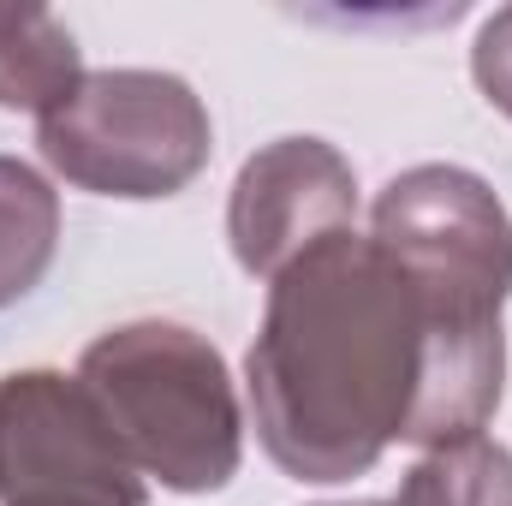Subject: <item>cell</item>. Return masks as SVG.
<instances>
[{
    "label": "cell",
    "mask_w": 512,
    "mask_h": 506,
    "mask_svg": "<svg viewBox=\"0 0 512 506\" xmlns=\"http://www.w3.org/2000/svg\"><path fill=\"white\" fill-rule=\"evenodd\" d=\"M262 453L292 483H352L393 441L483 435L507 393V298L346 227L268 280L245 358Z\"/></svg>",
    "instance_id": "1"
},
{
    "label": "cell",
    "mask_w": 512,
    "mask_h": 506,
    "mask_svg": "<svg viewBox=\"0 0 512 506\" xmlns=\"http://www.w3.org/2000/svg\"><path fill=\"white\" fill-rule=\"evenodd\" d=\"M72 376L96 399L143 483L215 495L245 465V405L221 346L185 322L137 316L96 334Z\"/></svg>",
    "instance_id": "2"
},
{
    "label": "cell",
    "mask_w": 512,
    "mask_h": 506,
    "mask_svg": "<svg viewBox=\"0 0 512 506\" xmlns=\"http://www.w3.org/2000/svg\"><path fill=\"white\" fill-rule=\"evenodd\" d=\"M42 161L90 191L120 203H155L179 197L215 155V126L203 96L149 66H108L84 72L72 96H60L36 120Z\"/></svg>",
    "instance_id": "3"
},
{
    "label": "cell",
    "mask_w": 512,
    "mask_h": 506,
    "mask_svg": "<svg viewBox=\"0 0 512 506\" xmlns=\"http://www.w3.org/2000/svg\"><path fill=\"white\" fill-rule=\"evenodd\" d=\"M0 506H149V483L78 376H0Z\"/></svg>",
    "instance_id": "4"
},
{
    "label": "cell",
    "mask_w": 512,
    "mask_h": 506,
    "mask_svg": "<svg viewBox=\"0 0 512 506\" xmlns=\"http://www.w3.org/2000/svg\"><path fill=\"white\" fill-rule=\"evenodd\" d=\"M358 221V173L322 137H274L233 179L227 245L251 280H274L316 239Z\"/></svg>",
    "instance_id": "5"
},
{
    "label": "cell",
    "mask_w": 512,
    "mask_h": 506,
    "mask_svg": "<svg viewBox=\"0 0 512 506\" xmlns=\"http://www.w3.org/2000/svg\"><path fill=\"white\" fill-rule=\"evenodd\" d=\"M84 78V54L72 30L48 6H0V108L48 114Z\"/></svg>",
    "instance_id": "6"
},
{
    "label": "cell",
    "mask_w": 512,
    "mask_h": 506,
    "mask_svg": "<svg viewBox=\"0 0 512 506\" xmlns=\"http://www.w3.org/2000/svg\"><path fill=\"white\" fill-rule=\"evenodd\" d=\"M60 251V191L18 155H0V310L30 298Z\"/></svg>",
    "instance_id": "7"
},
{
    "label": "cell",
    "mask_w": 512,
    "mask_h": 506,
    "mask_svg": "<svg viewBox=\"0 0 512 506\" xmlns=\"http://www.w3.org/2000/svg\"><path fill=\"white\" fill-rule=\"evenodd\" d=\"M393 506H512V447L495 435L429 447L405 471Z\"/></svg>",
    "instance_id": "8"
},
{
    "label": "cell",
    "mask_w": 512,
    "mask_h": 506,
    "mask_svg": "<svg viewBox=\"0 0 512 506\" xmlns=\"http://www.w3.org/2000/svg\"><path fill=\"white\" fill-rule=\"evenodd\" d=\"M471 78H477L483 102L512 120V6L483 18V30L471 42Z\"/></svg>",
    "instance_id": "9"
},
{
    "label": "cell",
    "mask_w": 512,
    "mask_h": 506,
    "mask_svg": "<svg viewBox=\"0 0 512 506\" xmlns=\"http://www.w3.org/2000/svg\"><path fill=\"white\" fill-rule=\"evenodd\" d=\"M358 506H393V501H358Z\"/></svg>",
    "instance_id": "10"
}]
</instances>
